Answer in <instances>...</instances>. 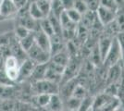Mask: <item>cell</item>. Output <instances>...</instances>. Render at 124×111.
<instances>
[{"mask_svg":"<svg viewBox=\"0 0 124 111\" xmlns=\"http://www.w3.org/2000/svg\"><path fill=\"white\" fill-rule=\"evenodd\" d=\"M30 32V31H28L27 29H25L24 27L22 26H20V25H17V24H15V27H14V32H13V33H14V35H15V37L18 39V40H21V39H22V38H24L25 36H27Z\"/></svg>","mask_w":124,"mask_h":111,"instance_id":"cell-22","label":"cell"},{"mask_svg":"<svg viewBox=\"0 0 124 111\" xmlns=\"http://www.w3.org/2000/svg\"><path fill=\"white\" fill-rule=\"evenodd\" d=\"M28 11H29V15L35 21H39L43 20L44 18L46 17L44 16V14L42 13V11L40 10V8L38 7L36 2H29V8H28Z\"/></svg>","mask_w":124,"mask_h":111,"instance_id":"cell-14","label":"cell"},{"mask_svg":"<svg viewBox=\"0 0 124 111\" xmlns=\"http://www.w3.org/2000/svg\"><path fill=\"white\" fill-rule=\"evenodd\" d=\"M118 7V11H122L124 9V0H114Z\"/></svg>","mask_w":124,"mask_h":111,"instance_id":"cell-26","label":"cell"},{"mask_svg":"<svg viewBox=\"0 0 124 111\" xmlns=\"http://www.w3.org/2000/svg\"><path fill=\"white\" fill-rule=\"evenodd\" d=\"M32 111H36V110H32Z\"/></svg>","mask_w":124,"mask_h":111,"instance_id":"cell-31","label":"cell"},{"mask_svg":"<svg viewBox=\"0 0 124 111\" xmlns=\"http://www.w3.org/2000/svg\"><path fill=\"white\" fill-rule=\"evenodd\" d=\"M113 36L109 35L108 33L105 32L102 35L99 36L98 42L96 44V46L98 49L99 55H100V58L102 60V63L104 62L105 58L107 57V55L108 53L110 46L112 44V41H113Z\"/></svg>","mask_w":124,"mask_h":111,"instance_id":"cell-5","label":"cell"},{"mask_svg":"<svg viewBox=\"0 0 124 111\" xmlns=\"http://www.w3.org/2000/svg\"><path fill=\"white\" fill-rule=\"evenodd\" d=\"M47 63H42V64H36L35 67L32 69L31 76L29 79L31 81H36L40 80H44L46 77V73L47 70Z\"/></svg>","mask_w":124,"mask_h":111,"instance_id":"cell-11","label":"cell"},{"mask_svg":"<svg viewBox=\"0 0 124 111\" xmlns=\"http://www.w3.org/2000/svg\"><path fill=\"white\" fill-rule=\"evenodd\" d=\"M95 14H96V18H97L98 21L103 26L108 25L109 23H111L113 21H115V19L117 17L116 12L109 10V9L104 7L100 5L97 7V9L95 10Z\"/></svg>","mask_w":124,"mask_h":111,"instance_id":"cell-7","label":"cell"},{"mask_svg":"<svg viewBox=\"0 0 124 111\" xmlns=\"http://www.w3.org/2000/svg\"><path fill=\"white\" fill-rule=\"evenodd\" d=\"M35 2L44 16L46 18L51 11V0H36Z\"/></svg>","mask_w":124,"mask_h":111,"instance_id":"cell-18","label":"cell"},{"mask_svg":"<svg viewBox=\"0 0 124 111\" xmlns=\"http://www.w3.org/2000/svg\"><path fill=\"white\" fill-rule=\"evenodd\" d=\"M4 20H5V19H3L2 17L0 16V22H1V21H4Z\"/></svg>","mask_w":124,"mask_h":111,"instance_id":"cell-29","label":"cell"},{"mask_svg":"<svg viewBox=\"0 0 124 111\" xmlns=\"http://www.w3.org/2000/svg\"><path fill=\"white\" fill-rule=\"evenodd\" d=\"M18 41H19V44L21 45V49L26 53L32 46V44L35 43V41H34V33L30 32L27 36H25L24 38L21 39V40H18Z\"/></svg>","mask_w":124,"mask_h":111,"instance_id":"cell-15","label":"cell"},{"mask_svg":"<svg viewBox=\"0 0 124 111\" xmlns=\"http://www.w3.org/2000/svg\"><path fill=\"white\" fill-rule=\"evenodd\" d=\"M35 65L36 64L28 58L24 59L20 66V76H19L18 81H22L25 79H29L31 72H32V69L35 67Z\"/></svg>","mask_w":124,"mask_h":111,"instance_id":"cell-10","label":"cell"},{"mask_svg":"<svg viewBox=\"0 0 124 111\" xmlns=\"http://www.w3.org/2000/svg\"><path fill=\"white\" fill-rule=\"evenodd\" d=\"M65 10L62 0H51V12L52 14H54L55 16L59 18L61 15V13Z\"/></svg>","mask_w":124,"mask_h":111,"instance_id":"cell-19","label":"cell"},{"mask_svg":"<svg viewBox=\"0 0 124 111\" xmlns=\"http://www.w3.org/2000/svg\"><path fill=\"white\" fill-rule=\"evenodd\" d=\"M122 69L120 67V62L116 65H113L108 68V71L107 74V81L108 84L111 83H119L122 77Z\"/></svg>","mask_w":124,"mask_h":111,"instance_id":"cell-9","label":"cell"},{"mask_svg":"<svg viewBox=\"0 0 124 111\" xmlns=\"http://www.w3.org/2000/svg\"><path fill=\"white\" fill-rule=\"evenodd\" d=\"M64 108L63 106V101L58 94L52 95L50 101L48 103L47 106L45 108L47 111H61Z\"/></svg>","mask_w":124,"mask_h":111,"instance_id":"cell-13","label":"cell"},{"mask_svg":"<svg viewBox=\"0 0 124 111\" xmlns=\"http://www.w3.org/2000/svg\"><path fill=\"white\" fill-rule=\"evenodd\" d=\"M81 102H82V99H78L76 97L70 96L68 99L63 101V106L66 109L77 111L80 105H81Z\"/></svg>","mask_w":124,"mask_h":111,"instance_id":"cell-16","label":"cell"},{"mask_svg":"<svg viewBox=\"0 0 124 111\" xmlns=\"http://www.w3.org/2000/svg\"><path fill=\"white\" fill-rule=\"evenodd\" d=\"M34 33V41L38 46L45 50L46 52L50 54V48H51V43H50V37L46 35L44 32H42L39 29L38 31L33 32Z\"/></svg>","mask_w":124,"mask_h":111,"instance_id":"cell-8","label":"cell"},{"mask_svg":"<svg viewBox=\"0 0 124 111\" xmlns=\"http://www.w3.org/2000/svg\"><path fill=\"white\" fill-rule=\"evenodd\" d=\"M19 7L12 0H0V16L3 19L15 17L18 14Z\"/></svg>","mask_w":124,"mask_h":111,"instance_id":"cell-6","label":"cell"},{"mask_svg":"<svg viewBox=\"0 0 124 111\" xmlns=\"http://www.w3.org/2000/svg\"><path fill=\"white\" fill-rule=\"evenodd\" d=\"M60 85L50 81L48 80H40L36 81H31V95L46 94V95H57L59 93Z\"/></svg>","mask_w":124,"mask_h":111,"instance_id":"cell-1","label":"cell"},{"mask_svg":"<svg viewBox=\"0 0 124 111\" xmlns=\"http://www.w3.org/2000/svg\"><path fill=\"white\" fill-rule=\"evenodd\" d=\"M2 100H3V99H2V98H1V96H0V104H1V102H2Z\"/></svg>","mask_w":124,"mask_h":111,"instance_id":"cell-30","label":"cell"},{"mask_svg":"<svg viewBox=\"0 0 124 111\" xmlns=\"http://www.w3.org/2000/svg\"><path fill=\"white\" fill-rule=\"evenodd\" d=\"M113 111H124V107L121 106V104H120V105L117 106V107H116V108H115Z\"/></svg>","mask_w":124,"mask_h":111,"instance_id":"cell-27","label":"cell"},{"mask_svg":"<svg viewBox=\"0 0 124 111\" xmlns=\"http://www.w3.org/2000/svg\"><path fill=\"white\" fill-rule=\"evenodd\" d=\"M26 55H27V58L31 59V61H33L35 64L47 63V62H49L50 58H51L50 54L48 52H46L45 50H43L35 43L26 52Z\"/></svg>","mask_w":124,"mask_h":111,"instance_id":"cell-4","label":"cell"},{"mask_svg":"<svg viewBox=\"0 0 124 111\" xmlns=\"http://www.w3.org/2000/svg\"><path fill=\"white\" fill-rule=\"evenodd\" d=\"M71 96L73 97H76L78 99H82L83 100V98H85L87 96V92H86V89L84 88V86L80 83H78L76 85V87L74 88L73 90V93Z\"/></svg>","mask_w":124,"mask_h":111,"instance_id":"cell-21","label":"cell"},{"mask_svg":"<svg viewBox=\"0 0 124 111\" xmlns=\"http://www.w3.org/2000/svg\"><path fill=\"white\" fill-rule=\"evenodd\" d=\"M0 85H4V86H13L14 85V82H12L8 78L4 69H0Z\"/></svg>","mask_w":124,"mask_h":111,"instance_id":"cell-25","label":"cell"},{"mask_svg":"<svg viewBox=\"0 0 124 111\" xmlns=\"http://www.w3.org/2000/svg\"><path fill=\"white\" fill-rule=\"evenodd\" d=\"M70 53L68 52L67 49H64V50H62L60 52L51 56L50 61L54 62V63L59 64V65H61L63 67H66L68 63H69V61H70Z\"/></svg>","mask_w":124,"mask_h":111,"instance_id":"cell-12","label":"cell"},{"mask_svg":"<svg viewBox=\"0 0 124 111\" xmlns=\"http://www.w3.org/2000/svg\"><path fill=\"white\" fill-rule=\"evenodd\" d=\"M66 11V13H67L68 17L70 18V20L71 21H73L74 23H76V24H79L81 21H82V18H83V15L77 11L75 8H70V9H67Z\"/></svg>","mask_w":124,"mask_h":111,"instance_id":"cell-20","label":"cell"},{"mask_svg":"<svg viewBox=\"0 0 124 111\" xmlns=\"http://www.w3.org/2000/svg\"><path fill=\"white\" fill-rule=\"evenodd\" d=\"M20 66L21 62L17 58L13 56H9L6 58L4 62V71L7 74L8 78L12 82H15L19 81L20 76Z\"/></svg>","mask_w":124,"mask_h":111,"instance_id":"cell-2","label":"cell"},{"mask_svg":"<svg viewBox=\"0 0 124 111\" xmlns=\"http://www.w3.org/2000/svg\"><path fill=\"white\" fill-rule=\"evenodd\" d=\"M39 28H40L42 32H44L49 37L52 36L53 34H55L54 29H53L51 23H50V21L47 18H44L43 20L39 21Z\"/></svg>","mask_w":124,"mask_h":111,"instance_id":"cell-17","label":"cell"},{"mask_svg":"<svg viewBox=\"0 0 124 111\" xmlns=\"http://www.w3.org/2000/svg\"><path fill=\"white\" fill-rule=\"evenodd\" d=\"M120 60H122V52H121L120 46H119L116 37H114L112 44L110 46V49H109L108 53L104 60L103 64L106 67L109 68V67L120 62Z\"/></svg>","mask_w":124,"mask_h":111,"instance_id":"cell-3","label":"cell"},{"mask_svg":"<svg viewBox=\"0 0 124 111\" xmlns=\"http://www.w3.org/2000/svg\"><path fill=\"white\" fill-rule=\"evenodd\" d=\"M61 111H73V110H70V109H66V108H63Z\"/></svg>","mask_w":124,"mask_h":111,"instance_id":"cell-28","label":"cell"},{"mask_svg":"<svg viewBox=\"0 0 124 111\" xmlns=\"http://www.w3.org/2000/svg\"><path fill=\"white\" fill-rule=\"evenodd\" d=\"M99 5L114 12H118V7L114 0H99Z\"/></svg>","mask_w":124,"mask_h":111,"instance_id":"cell-24","label":"cell"},{"mask_svg":"<svg viewBox=\"0 0 124 111\" xmlns=\"http://www.w3.org/2000/svg\"><path fill=\"white\" fill-rule=\"evenodd\" d=\"M73 8H75L77 11H79L82 15L85 14L89 8L87 7V4L85 3L84 0H74V4H73Z\"/></svg>","mask_w":124,"mask_h":111,"instance_id":"cell-23","label":"cell"}]
</instances>
